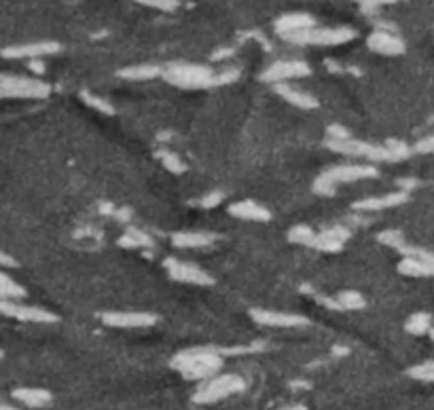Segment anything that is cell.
Returning a JSON list of instances; mask_svg holds the SVG:
<instances>
[{
	"label": "cell",
	"instance_id": "7402d4cb",
	"mask_svg": "<svg viewBox=\"0 0 434 410\" xmlns=\"http://www.w3.org/2000/svg\"><path fill=\"white\" fill-rule=\"evenodd\" d=\"M21 296H23V290L13 279H9L6 275L0 273V298L13 300V298H21Z\"/></svg>",
	"mask_w": 434,
	"mask_h": 410
},
{
	"label": "cell",
	"instance_id": "9a60e30c",
	"mask_svg": "<svg viewBox=\"0 0 434 410\" xmlns=\"http://www.w3.org/2000/svg\"><path fill=\"white\" fill-rule=\"evenodd\" d=\"M316 23H313V19L309 17V15H284L278 23H276V28H278V32L282 34V36H290V34H296V32H301V30H307V28H313Z\"/></svg>",
	"mask_w": 434,
	"mask_h": 410
},
{
	"label": "cell",
	"instance_id": "484cf974",
	"mask_svg": "<svg viewBox=\"0 0 434 410\" xmlns=\"http://www.w3.org/2000/svg\"><path fill=\"white\" fill-rule=\"evenodd\" d=\"M159 159L163 161V165L167 167V169H172V171H182V163H180V159L176 156V154H172V152H159Z\"/></svg>",
	"mask_w": 434,
	"mask_h": 410
},
{
	"label": "cell",
	"instance_id": "4316f807",
	"mask_svg": "<svg viewBox=\"0 0 434 410\" xmlns=\"http://www.w3.org/2000/svg\"><path fill=\"white\" fill-rule=\"evenodd\" d=\"M313 237H316V233H311V231L305 229V227H299V229H294V231L290 233V239H292V241H301V244H309V246H311Z\"/></svg>",
	"mask_w": 434,
	"mask_h": 410
},
{
	"label": "cell",
	"instance_id": "5bb4252c",
	"mask_svg": "<svg viewBox=\"0 0 434 410\" xmlns=\"http://www.w3.org/2000/svg\"><path fill=\"white\" fill-rule=\"evenodd\" d=\"M369 45H371V49H375V51H379V53H388V55L403 51V42H401L394 34L384 32V30L375 32V34L369 38Z\"/></svg>",
	"mask_w": 434,
	"mask_h": 410
},
{
	"label": "cell",
	"instance_id": "4dcf8cb0",
	"mask_svg": "<svg viewBox=\"0 0 434 410\" xmlns=\"http://www.w3.org/2000/svg\"><path fill=\"white\" fill-rule=\"evenodd\" d=\"M17 263H15V258H11L9 254H4V252H0V267H15Z\"/></svg>",
	"mask_w": 434,
	"mask_h": 410
},
{
	"label": "cell",
	"instance_id": "44dd1931",
	"mask_svg": "<svg viewBox=\"0 0 434 410\" xmlns=\"http://www.w3.org/2000/svg\"><path fill=\"white\" fill-rule=\"evenodd\" d=\"M330 307H335V309H360V307H365V298L356 292H343L341 296H337L330 302Z\"/></svg>",
	"mask_w": 434,
	"mask_h": 410
},
{
	"label": "cell",
	"instance_id": "6da1fadb",
	"mask_svg": "<svg viewBox=\"0 0 434 410\" xmlns=\"http://www.w3.org/2000/svg\"><path fill=\"white\" fill-rule=\"evenodd\" d=\"M174 366L189 379H206V377H212L221 368V358L208 349L187 351L174 360Z\"/></svg>",
	"mask_w": 434,
	"mask_h": 410
},
{
	"label": "cell",
	"instance_id": "8992f818",
	"mask_svg": "<svg viewBox=\"0 0 434 410\" xmlns=\"http://www.w3.org/2000/svg\"><path fill=\"white\" fill-rule=\"evenodd\" d=\"M244 387V381L240 377L233 375H225V377H214L210 379L199 392H197V402H214V400H223L235 392H240Z\"/></svg>",
	"mask_w": 434,
	"mask_h": 410
},
{
	"label": "cell",
	"instance_id": "ac0fdd59",
	"mask_svg": "<svg viewBox=\"0 0 434 410\" xmlns=\"http://www.w3.org/2000/svg\"><path fill=\"white\" fill-rule=\"evenodd\" d=\"M13 398L30 409H40L45 404H49L51 400V394L45 392V389H17L13 392Z\"/></svg>",
	"mask_w": 434,
	"mask_h": 410
},
{
	"label": "cell",
	"instance_id": "277c9868",
	"mask_svg": "<svg viewBox=\"0 0 434 410\" xmlns=\"http://www.w3.org/2000/svg\"><path fill=\"white\" fill-rule=\"evenodd\" d=\"M49 87L34 79L0 74V98H45Z\"/></svg>",
	"mask_w": 434,
	"mask_h": 410
},
{
	"label": "cell",
	"instance_id": "836d02e7",
	"mask_svg": "<svg viewBox=\"0 0 434 410\" xmlns=\"http://www.w3.org/2000/svg\"><path fill=\"white\" fill-rule=\"evenodd\" d=\"M286 410H305V409H301V406H292V409H286Z\"/></svg>",
	"mask_w": 434,
	"mask_h": 410
},
{
	"label": "cell",
	"instance_id": "e575fe53",
	"mask_svg": "<svg viewBox=\"0 0 434 410\" xmlns=\"http://www.w3.org/2000/svg\"><path fill=\"white\" fill-rule=\"evenodd\" d=\"M433 338H434V330H433Z\"/></svg>",
	"mask_w": 434,
	"mask_h": 410
},
{
	"label": "cell",
	"instance_id": "2e32d148",
	"mask_svg": "<svg viewBox=\"0 0 434 410\" xmlns=\"http://www.w3.org/2000/svg\"><path fill=\"white\" fill-rule=\"evenodd\" d=\"M276 91H278L286 102L299 106V108H316V106H318V102H316L311 96H307V93L294 89V87H290L289 83H278V85H276Z\"/></svg>",
	"mask_w": 434,
	"mask_h": 410
},
{
	"label": "cell",
	"instance_id": "603a6c76",
	"mask_svg": "<svg viewBox=\"0 0 434 410\" xmlns=\"http://www.w3.org/2000/svg\"><path fill=\"white\" fill-rule=\"evenodd\" d=\"M430 328V317L428 315H413L407 324V330L413 332V334H422V332H428Z\"/></svg>",
	"mask_w": 434,
	"mask_h": 410
},
{
	"label": "cell",
	"instance_id": "7a4b0ae2",
	"mask_svg": "<svg viewBox=\"0 0 434 410\" xmlns=\"http://www.w3.org/2000/svg\"><path fill=\"white\" fill-rule=\"evenodd\" d=\"M292 42H299V45H322V47H330V45H343L347 40L354 38V30L350 28H307V30H301L296 34H290L284 36Z\"/></svg>",
	"mask_w": 434,
	"mask_h": 410
},
{
	"label": "cell",
	"instance_id": "e0dca14e",
	"mask_svg": "<svg viewBox=\"0 0 434 410\" xmlns=\"http://www.w3.org/2000/svg\"><path fill=\"white\" fill-rule=\"evenodd\" d=\"M231 214L242 220H269V212L255 201H240L231 205Z\"/></svg>",
	"mask_w": 434,
	"mask_h": 410
},
{
	"label": "cell",
	"instance_id": "1f68e13d",
	"mask_svg": "<svg viewBox=\"0 0 434 410\" xmlns=\"http://www.w3.org/2000/svg\"><path fill=\"white\" fill-rule=\"evenodd\" d=\"M365 6H377V4H386V2H394V0H356Z\"/></svg>",
	"mask_w": 434,
	"mask_h": 410
},
{
	"label": "cell",
	"instance_id": "d6986e66",
	"mask_svg": "<svg viewBox=\"0 0 434 410\" xmlns=\"http://www.w3.org/2000/svg\"><path fill=\"white\" fill-rule=\"evenodd\" d=\"M214 241V235L210 233H180L174 235V244L178 248H201Z\"/></svg>",
	"mask_w": 434,
	"mask_h": 410
},
{
	"label": "cell",
	"instance_id": "d6a6232c",
	"mask_svg": "<svg viewBox=\"0 0 434 410\" xmlns=\"http://www.w3.org/2000/svg\"><path fill=\"white\" fill-rule=\"evenodd\" d=\"M0 410H19V409H15V406H9V404H0Z\"/></svg>",
	"mask_w": 434,
	"mask_h": 410
},
{
	"label": "cell",
	"instance_id": "f546056e",
	"mask_svg": "<svg viewBox=\"0 0 434 410\" xmlns=\"http://www.w3.org/2000/svg\"><path fill=\"white\" fill-rule=\"evenodd\" d=\"M221 193H214V195H210V197H206L204 201H201V205H206V207H212V205H216L218 201H221Z\"/></svg>",
	"mask_w": 434,
	"mask_h": 410
},
{
	"label": "cell",
	"instance_id": "7c38bea8",
	"mask_svg": "<svg viewBox=\"0 0 434 410\" xmlns=\"http://www.w3.org/2000/svg\"><path fill=\"white\" fill-rule=\"evenodd\" d=\"M60 49L57 42H32V45H19V47H9L2 51L4 57H43V55H51Z\"/></svg>",
	"mask_w": 434,
	"mask_h": 410
},
{
	"label": "cell",
	"instance_id": "3957f363",
	"mask_svg": "<svg viewBox=\"0 0 434 410\" xmlns=\"http://www.w3.org/2000/svg\"><path fill=\"white\" fill-rule=\"evenodd\" d=\"M165 79L180 87H210L216 85V74L206 66H169L165 72Z\"/></svg>",
	"mask_w": 434,
	"mask_h": 410
},
{
	"label": "cell",
	"instance_id": "52a82bcc",
	"mask_svg": "<svg viewBox=\"0 0 434 410\" xmlns=\"http://www.w3.org/2000/svg\"><path fill=\"white\" fill-rule=\"evenodd\" d=\"M0 313H4L9 317H15V319H21V321H38V324L55 321V315L45 311V309L13 302V300H4V298H0Z\"/></svg>",
	"mask_w": 434,
	"mask_h": 410
},
{
	"label": "cell",
	"instance_id": "5b68a950",
	"mask_svg": "<svg viewBox=\"0 0 434 410\" xmlns=\"http://www.w3.org/2000/svg\"><path fill=\"white\" fill-rule=\"evenodd\" d=\"M375 167H365V165H339V167H333L328 171H324L318 180V190L320 193H330L335 184L339 182H354V180H360V178H371L375 176Z\"/></svg>",
	"mask_w": 434,
	"mask_h": 410
},
{
	"label": "cell",
	"instance_id": "ba28073f",
	"mask_svg": "<svg viewBox=\"0 0 434 410\" xmlns=\"http://www.w3.org/2000/svg\"><path fill=\"white\" fill-rule=\"evenodd\" d=\"M102 321L106 326L115 328H145L155 321V315L150 313H128V311H115V313H102Z\"/></svg>",
	"mask_w": 434,
	"mask_h": 410
},
{
	"label": "cell",
	"instance_id": "cb8c5ba5",
	"mask_svg": "<svg viewBox=\"0 0 434 410\" xmlns=\"http://www.w3.org/2000/svg\"><path fill=\"white\" fill-rule=\"evenodd\" d=\"M121 244L128 246V248H138V246H148L150 239H148L146 235H143V233H138V231H132V233H128V235L121 239Z\"/></svg>",
	"mask_w": 434,
	"mask_h": 410
},
{
	"label": "cell",
	"instance_id": "ffe728a7",
	"mask_svg": "<svg viewBox=\"0 0 434 410\" xmlns=\"http://www.w3.org/2000/svg\"><path fill=\"white\" fill-rule=\"evenodd\" d=\"M157 74H161V70L157 66H132V68L121 70V76L132 79V81H145V79L157 76Z\"/></svg>",
	"mask_w": 434,
	"mask_h": 410
},
{
	"label": "cell",
	"instance_id": "9c48e42d",
	"mask_svg": "<svg viewBox=\"0 0 434 410\" xmlns=\"http://www.w3.org/2000/svg\"><path fill=\"white\" fill-rule=\"evenodd\" d=\"M167 271L174 279L184 281V283H197V285H208L212 283V277L206 273L204 269L189 265V263H180V261H167Z\"/></svg>",
	"mask_w": 434,
	"mask_h": 410
},
{
	"label": "cell",
	"instance_id": "4fadbf2b",
	"mask_svg": "<svg viewBox=\"0 0 434 410\" xmlns=\"http://www.w3.org/2000/svg\"><path fill=\"white\" fill-rule=\"evenodd\" d=\"M407 193L401 190V193H390L386 197H373V199H365V201H358L354 207L356 210H365V212H375V210H386V207H394V205H401L407 201Z\"/></svg>",
	"mask_w": 434,
	"mask_h": 410
},
{
	"label": "cell",
	"instance_id": "8fae6325",
	"mask_svg": "<svg viewBox=\"0 0 434 410\" xmlns=\"http://www.w3.org/2000/svg\"><path fill=\"white\" fill-rule=\"evenodd\" d=\"M252 317H255V321H259L263 326H276V328H292V326L305 324V319L301 315L280 313V311H263V309H255Z\"/></svg>",
	"mask_w": 434,
	"mask_h": 410
},
{
	"label": "cell",
	"instance_id": "f1b7e54d",
	"mask_svg": "<svg viewBox=\"0 0 434 410\" xmlns=\"http://www.w3.org/2000/svg\"><path fill=\"white\" fill-rule=\"evenodd\" d=\"M87 98V102L91 104V106H96L98 110H102V113H113V108L108 106V104H104L100 98H94V96H85Z\"/></svg>",
	"mask_w": 434,
	"mask_h": 410
},
{
	"label": "cell",
	"instance_id": "30bf717a",
	"mask_svg": "<svg viewBox=\"0 0 434 410\" xmlns=\"http://www.w3.org/2000/svg\"><path fill=\"white\" fill-rule=\"evenodd\" d=\"M307 72H309V68L301 62H278L263 74V79L278 85V83H286L289 79L305 76Z\"/></svg>",
	"mask_w": 434,
	"mask_h": 410
},
{
	"label": "cell",
	"instance_id": "83f0119b",
	"mask_svg": "<svg viewBox=\"0 0 434 410\" xmlns=\"http://www.w3.org/2000/svg\"><path fill=\"white\" fill-rule=\"evenodd\" d=\"M146 6H155V8H161V11H172L178 6V0H138Z\"/></svg>",
	"mask_w": 434,
	"mask_h": 410
},
{
	"label": "cell",
	"instance_id": "d4e9b609",
	"mask_svg": "<svg viewBox=\"0 0 434 410\" xmlns=\"http://www.w3.org/2000/svg\"><path fill=\"white\" fill-rule=\"evenodd\" d=\"M409 375L416 377V379H420V381H434V362H426V364L413 368Z\"/></svg>",
	"mask_w": 434,
	"mask_h": 410
}]
</instances>
